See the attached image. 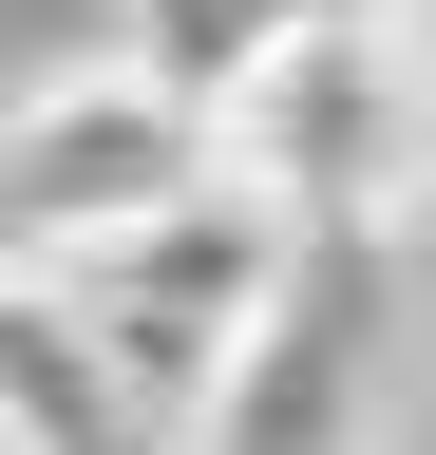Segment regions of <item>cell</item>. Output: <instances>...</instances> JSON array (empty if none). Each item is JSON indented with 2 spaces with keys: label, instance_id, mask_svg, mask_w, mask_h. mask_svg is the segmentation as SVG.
I'll return each mask as SVG.
<instances>
[{
  "label": "cell",
  "instance_id": "1",
  "mask_svg": "<svg viewBox=\"0 0 436 455\" xmlns=\"http://www.w3.org/2000/svg\"><path fill=\"white\" fill-rule=\"evenodd\" d=\"M304 247H322V228H304V209H285V190H266V171L228 152V171H190L171 209L95 228V247H38V266L76 284V323L115 341V379H133L152 418L190 436L209 398H228V361L266 341V304L304 284Z\"/></svg>",
  "mask_w": 436,
  "mask_h": 455
},
{
  "label": "cell",
  "instance_id": "2",
  "mask_svg": "<svg viewBox=\"0 0 436 455\" xmlns=\"http://www.w3.org/2000/svg\"><path fill=\"white\" fill-rule=\"evenodd\" d=\"M228 152H247L304 228H399V209L436 190V95H417V57L379 38L361 0H322V20L228 95Z\"/></svg>",
  "mask_w": 436,
  "mask_h": 455
},
{
  "label": "cell",
  "instance_id": "3",
  "mask_svg": "<svg viewBox=\"0 0 436 455\" xmlns=\"http://www.w3.org/2000/svg\"><path fill=\"white\" fill-rule=\"evenodd\" d=\"M190 171H228V114L171 95L152 57H76L0 114V247H95V228L171 209Z\"/></svg>",
  "mask_w": 436,
  "mask_h": 455
},
{
  "label": "cell",
  "instance_id": "4",
  "mask_svg": "<svg viewBox=\"0 0 436 455\" xmlns=\"http://www.w3.org/2000/svg\"><path fill=\"white\" fill-rule=\"evenodd\" d=\"M379 228H322L304 247V284L266 304V341L228 361V398H209V455H342V418H361V323H379Z\"/></svg>",
  "mask_w": 436,
  "mask_h": 455
},
{
  "label": "cell",
  "instance_id": "5",
  "mask_svg": "<svg viewBox=\"0 0 436 455\" xmlns=\"http://www.w3.org/2000/svg\"><path fill=\"white\" fill-rule=\"evenodd\" d=\"M171 418L115 379V341L76 323V284L38 247H0V455H152Z\"/></svg>",
  "mask_w": 436,
  "mask_h": 455
},
{
  "label": "cell",
  "instance_id": "6",
  "mask_svg": "<svg viewBox=\"0 0 436 455\" xmlns=\"http://www.w3.org/2000/svg\"><path fill=\"white\" fill-rule=\"evenodd\" d=\"M304 20H322V0H133V57H152L171 95H209V114H228V95H247Z\"/></svg>",
  "mask_w": 436,
  "mask_h": 455
}]
</instances>
